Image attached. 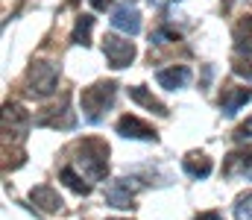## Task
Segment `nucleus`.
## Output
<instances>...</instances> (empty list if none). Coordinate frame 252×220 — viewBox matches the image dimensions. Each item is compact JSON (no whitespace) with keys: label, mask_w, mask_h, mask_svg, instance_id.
Wrapping results in <instances>:
<instances>
[{"label":"nucleus","mask_w":252,"mask_h":220,"mask_svg":"<svg viewBox=\"0 0 252 220\" xmlns=\"http://www.w3.org/2000/svg\"><path fill=\"white\" fill-rule=\"evenodd\" d=\"M235 50L244 53V56H252V15H244L238 24H235Z\"/></svg>","instance_id":"dca6fc26"},{"label":"nucleus","mask_w":252,"mask_h":220,"mask_svg":"<svg viewBox=\"0 0 252 220\" xmlns=\"http://www.w3.org/2000/svg\"><path fill=\"white\" fill-rule=\"evenodd\" d=\"M115 132L124 135V138H132V141H158L156 126H150V124L141 121L138 115H124V118L115 124Z\"/></svg>","instance_id":"6e6552de"},{"label":"nucleus","mask_w":252,"mask_h":220,"mask_svg":"<svg viewBox=\"0 0 252 220\" xmlns=\"http://www.w3.org/2000/svg\"><path fill=\"white\" fill-rule=\"evenodd\" d=\"M223 173L226 176H247V179H252V144L244 147V150H235L226 161H223Z\"/></svg>","instance_id":"9b49d317"},{"label":"nucleus","mask_w":252,"mask_h":220,"mask_svg":"<svg viewBox=\"0 0 252 220\" xmlns=\"http://www.w3.org/2000/svg\"><path fill=\"white\" fill-rule=\"evenodd\" d=\"M193 220H223V215L220 212H202V215H196Z\"/></svg>","instance_id":"5701e85b"},{"label":"nucleus","mask_w":252,"mask_h":220,"mask_svg":"<svg viewBox=\"0 0 252 220\" xmlns=\"http://www.w3.org/2000/svg\"><path fill=\"white\" fill-rule=\"evenodd\" d=\"M112 27L126 35H138L141 32V12L135 6H118L112 12Z\"/></svg>","instance_id":"9d476101"},{"label":"nucleus","mask_w":252,"mask_h":220,"mask_svg":"<svg viewBox=\"0 0 252 220\" xmlns=\"http://www.w3.org/2000/svg\"><path fill=\"white\" fill-rule=\"evenodd\" d=\"M235 215H238V220H252V191L235 200Z\"/></svg>","instance_id":"6ab92c4d"},{"label":"nucleus","mask_w":252,"mask_h":220,"mask_svg":"<svg viewBox=\"0 0 252 220\" xmlns=\"http://www.w3.org/2000/svg\"><path fill=\"white\" fill-rule=\"evenodd\" d=\"M150 41H153V44H170V41H179V32L170 30V27H158V30L150 35Z\"/></svg>","instance_id":"aec40b11"},{"label":"nucleus","mask_w":252,"mask_h":220,"mask_svg":"<svg viewBox=\"0 0 252 220\" xmlns=\"http://www.w3.org/2000/svg\"><path fill=\"white\" fill-rule=\"evenodd\" d=\"M103 56H106L109 68L124 71V68H129V65L135 62V44H132L129 38H124V35L109 32V35L103 38Z\"/></svg>","instance_id":"423d86ee"},{"label":"nucleus","mask_w":252,"mask_h":220,"mask_svg":"<svg viewBox=\"0 0 252 220\" xmlns=\"http://www.w3.org/2000/svg\"><path fill=\"white\" fill-rule=\"evenodd\" d=\"M35 126L41 129H56V132H70L76 126V112L70 109V97L64 94L56 106H47L38 118H35Z\"/></svg>","instance_id":"39448f33"},{"label":"nucleus","mask_w":252,"mask_h":220,"mask_svg":"<svg viewBox=\"0 0 252 220\" xmlns=\"http://www.w3.org/2000/svg\"><path fill=\"white\" fill-rule=\"evenodd\" d=\"M30 203L38 209V212H44V215H53V212H59L62 209V197H59V191L53 188V185H35L32 191H30Z\"/></svg>","instance_id":"1a4fd4ad"},{"label":"nucleus","mask_w":252,"mask_h":220,"mask_svg":"<svg viewBox=\"0 0 252 220\" xmlns=\"http://www.w3.org/2000/svg\"><path fill=\"white\" fill-rule=\"evenodd\" d=\"M158 85L167 88V91H176V88H185L190 82V68L188 65H170V68H161L156 73Z\"/></svg>","instance_id":"f8f14e48"},{"label":"nucleus","mask_w":252,"mask_h":220,"mask_svg":"<svg viewBox=\"0 0 252 220\" xmlns=\"http://www.w3.org/2000/svg\"><path fill=\"white\" fill-rule=\"evenodd\" d=\"M85 179L100 182L109 176V144L100 138H82L73 147V161H70Z\"/></svg>","instance_id":"f257e3e1"},{"label":"nucleus","mask_w":252,"mask_h":220,"mask_svg":"<svg viewBox=\"0 0 252 220\" xmlns=\"http://www.w3.org/2000/svg\"><path fill=\"white\" fill-rule=\"evenodd\" d=\"M115 97H118V82H112V79H103V82H94V85L82 88L79 106L85 112V121L88 124H100L106 109L115 106Z\"/></svg>","instance_id":"f03ea898"},{"label":"nucleus","mask_w":252,"mask_h":220,"mask_svg":"<svg viewBox=\"0 0 252 220\" xmlns=\"http://www.w3.org/2000/svg\"><path fill=\"white\" fill-rule=\"evenodd\" d=\"M35 121L30 118V112L21 106V103H6L3 106V144H21L30 132Z\"/></svg>","instance_id":"20e7f679"},{"label":"nucleus","mask_w":252,"mask_h":220,"mask_svg":"<svg viewBox=\"0 0 252 220\" xmlns=\"http://www.w3.org/2000/svg\"><path fill=\"white\" fill-rule=\"evenodd\" d=\"M250 100H252V88H226L223 97H220V109H223L226 118H232V115H238L241 106H247Z\"/></svg>","instance_id":"ddd939ff"},{"label":"nucleus","mask_w":252,"mask_h":220,"mask_svg":"<svg viewBox=\"0 0 252 220\" xmlns=\"http://www.w3.org/2000/svg\"><path fill=\"white\" fill-rule=\"evenodd\" d=\"M182 167H185V173H188L190 179H205L214 170V164H211V158L205 153H188L182 158Z\"/></svg>","instance_id":"4468645a"},{"label":"nucleus","mask_w":252,"mask_h":220,"mask_svg":"<svg viewBox=\"0 0 252 220\" xmlns=\"http://www.w3.org/2000/svg\"><path fill=\"white\" fill-rule=\"evenodd\" d=\"M91 6H94V9H106V6H109V0H91Z\"/></svg>","instance_id":"b1692460"},{"label":"nucleus","mask_w":252,"mask_h":220,"mask_svg":"<svg viewBox=\"0 0 252 220\" xmlns=\"http://www.w3.org/2000/svg\"><path fill=\"white\" fill-rule=\"evenodd\" d=\"M129 97L138 103V106H144V109H150V112H156V115H161V118H167L170 112H167V106L158 100V97H153L144 85H129Z\"/></svg>","instance_id":"2eb2a0df"},{"label":"nucleus","mask_w":252,"mask_h":220,"mask_svg":"<svg viewBox=\"0 0 252 220\" xmlns=\"http://www.w3.org/2000/svg\"><path fill=\"white\" fill-rule=\"evenodd\" d=\"M135 194H138V179H115L109 182L106 188V203L112 209H121V212H129L135 209Z\"/></svg>","instance_id":"0eeeda50"},{"label":"nucleus","mask_w":252,"mask_h":220,"mask_svg":"<svg viewBox=\"0 0 252 220\" xmlns=\"http://www.w3.org/2000/svg\"><path fill=\"white\" fill-rule=\"evenodd\" d=\"M235 73H241V76L252 79V62H238V65H235Z\"/></svg>","instance_id":"4be33fe9"},{"label":"nucleus","mask_w":252,"mask_h":220,"mask_svg":"<svg viewBox=\"0 0 252 220\" xmlns=\"http://www.w3.org/2000/svg\"><path fill=\"white\" fill-rule=\"evenodd\" d=\"M59 76H62V65H56V62H32L27 76H24V88H27L30 97L44 100V97H50L56 91Z\"/></svg>","instance_id":"7ed1b4c3"},{"label":"nucleus","mask_w":252,"mask_h":220,"mask_svg":"<svg viewBox=\"0 0 252 220\" xmlns=\"http://www.w3.org/2000/svg\"><path fill=\"white\" fill-rule=\"evenodd\" d=\"M235 138H238V141H252V118L235 129Z\"/></svg>","instance_id":"412c9836"},{"label":"nucleus","mask_w":252,"mask_h":220,"mask_svg":"<svg viewBox=\"0 0 252 220\" xmlns=\"http://www.w3.org/2000/svg\"><path fill=\"white\" fill-rule=\"evenodd\" d=\"M91 30H94V15H79L76 18V24H73V32H70V41L73 44H82V47H88L91 44Z\"/></svg>","instance_id":"a211bd4d"},{"label":"nucleus","mask_w":252,"mask_h":220,"mask_svg":"<svg viewBox=\"0 0 252 220\" xmlns=\"http://www.w3.org/2000/svg\"><path fill=\"white\" fill-rule=\"evenodd\" d=\"M59 179H62L73 194H82V197H85V194H91V185L85 182V176H82L73 164H64L62 170H59Z\"/></svg>","instance_id":"f3484780"}]
</instances>
